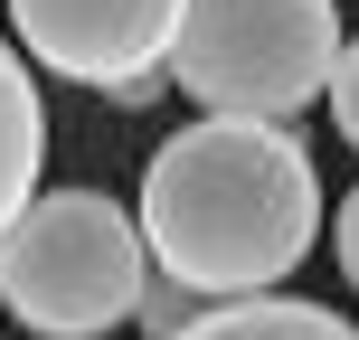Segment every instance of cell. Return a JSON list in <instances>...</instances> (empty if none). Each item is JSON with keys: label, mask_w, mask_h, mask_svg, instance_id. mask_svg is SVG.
<instances>
[{"label": "cell", "mask_w": 359, "mask_h": 340, "mask_svg": "<svg viewBox=\"0 0 359 340\" xmlns=\"http://www.w3.org/2000/svg\"><path fill=\"white\" fill-rule=\"evenodd\" d=\"M331 123H341V142L359 151V38H341V67H331Z\"/></svg>", "instance_id": "8"}, {"label": "cell", "mask_w": 359, "mask_h": 340, "mask_svg": "<svg viewBox=\"0 0 359 340\" xmlns=\"http://www.w3.org/2000/svg\"><path fill=\"white\" fill-rule=\"evenodd\" d=\"M151 284L142 217L104 189H38L0 227V303L38 340H104Z\"/></svg>", "instance_id": "2"}, {"label": "cell", "mask_w": 359, "mask_h": 340, "mask_svg": "<svg viewBox=\"0 0 359 340\" xmlns=\"http://www.w3.org/2000/svg\"><path fill=\"white\" fill-rule=\"evenodd\" d=\"M142 246L161 274H189L198 293H274L322 236V170L303 132L265 114H198L170 132L142 170Z\"/></svg>", "instance_id": "1"}, {"label": "cell", "mask_w": 359, "mask_h": 340, "mask_svg": "<svg viewBox=\"0 0 359 340\" xmlns=\"http://www.w3.org/2000/svg\"><path fill=\"white\" fill-rule=\"evenodd\" d=\"M180 340H359L331 303H293V293H227L208 303Z\"/></svg>", "instance_id": "6"}, {"label": "cell", "mask_w": 359, "mask_h": 340, "mask_svg": "<svg viewBox=\"0 0 359 340\" xmlns=\"http://www.w3.org/2000/svg\"><path fill=\"white\" fill-rule=\"evenodd\" d=\"M331 255H341V274H350V293H359V189L341 198V217H331Z\"/></svg>", "instance_id": "9"}, {"label": "cell", "mask_w": 359, "mask_h": 340, "mask_svg": "<svg viewBox=\"0 0 359 340\" xmlns=\"http://www.w3.org/2000/svg\"><path fill=\"white\" fill-rule=\"evenodd\" d=\"M341 67V10L331 0H189L170 38V86L198 114H265L293 123Z\"/></svg>", "instance_id": "3"}, {"label": "cell", "mask_w": 359, "mask_h": 340, "mask_svg": "<svg viewBox=\"0 0 359 340\" xmlns=\"http://www.w3.org/2000/svg\"><path fill=\"white\" fill-rule=\"evenodd\" d=\"M180 10L189 0H10V29L48 76L104 86L114 104H142L170 76Z\"/></svg>", "instance_id": "4"}, {"label": "cell", "mask_w": 359, "mask_h": 340, "mask_svg": "<svg viewBox=\"0 0 359 340\" xmlns=\"http://www.w3.org/2000/svg\"><path fill=\"white\" fill-rule=\"evenodd\" d=\"M38 170H48V104H38L29 67L0 38V227L38 198Z\"/></svg>", "instance_id": "5"}, {"label": "cell", "mask_w": 359, "mask_h": 340, "mask_svg": "<svg viewBox=\"0 0 359 340\" xmlns=\"http://www.w3.org/2000/svg\"><path fill=\"white\" fill-rule=\"evenodd\" d=\"M208 303H217V293H198L189 274H161V265H151V284H142V303H133V322H142L151 340H180Z\"/></svg>", "instance_id": "7"}]
</instances>
